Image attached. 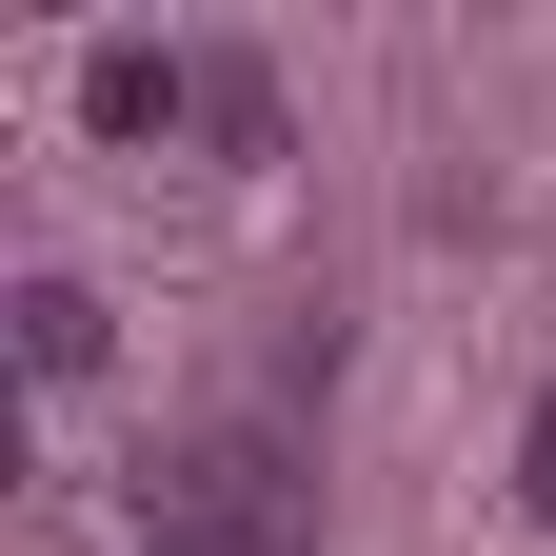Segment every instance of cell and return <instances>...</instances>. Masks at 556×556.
<instances>
[{
    "label": "cell",
    "instance_id": "6da1fadb",
    "mask_svg": "<svg viewBox=\"0 0 556 556\" xmlns=\"http://www.w3.org/2000/svg\"><path fill=\"white\" fill-rule=\"evenodd\" d=\"M160 517H219V536H258V556H299V517H318V497H299V457H278L258 417H219V438L160 477Z\"/></svg>",
    "mask_w": 556,
    "mask_h": 556
},
{
    "label": "cell",
    "instance_id": "7a4b0ae2",
    "mask_svg": "<svg viewBox=\"0 0 556 556\" xmlns=\"http://www.w3.org/2000/svg\"><path fill=\"white\" fill-rule=\"evenodd\" d=\"M80 119L119 139V160H160V139H199V60L179 40H100L80 60Z\"/></svg>",
    "mask_w": 556,
    "mask_h": 556
},
{
    "label": "cell",
    "instance_id": "3957f363",
    "mask_svg": "<svg viewBox=\"0 0 556 556\" xmlns=\"http://www.w3.org/2000/svg\"><path fill=\"white\" fill-rule=\"evenodd\" d=\"M119 358V299H100V278H21V378L60 397V378H100Z\"/></svg>",
    "mask_w": 556,
    "mask_h": 556
},
{
    "label": "cell",
    "instance_id": "277c9868",
    "mask_svg": "<svg viewBox=\"0 0 556 556\" xmlns=\"http://www.w3.org/2000/svg\"><path fill=\"white\" fill-rule=\"evenodd\" d=\"M199 139H219V160H278V80L258 60H199Z\"/></svg>",
    "mask_w": 556,
    "mask_h": 556
},
{
    "label": "cell",
    "instance_id": "5b68a950",
    "mask_svg": "<svg viewBox=\"0 0 556 556\" xmlns=\"http://www.w3.org/2000/svg\"><path fill=\"white\" fill-rule=\"evenodd\" d=\"M517 517H556V397L517 417Z\"/></svg>",
    "mask_w": 556,
    "mask_h": 556
},
{
    "label": "cell",
    "instance_id": "8992f818",
    "mask_svg": "<svg viewBox=\"0 0 556 556\" xmlns=\"http://www.w3.org/2000/svg\"><path fill=\"white\" fill-rule=\"evenodd\" d=\"M139 556H258V536H219V517H139Z\"/></svg>",
    "mask_w": 556,
    "mask_h": 556
}]
</instances>
